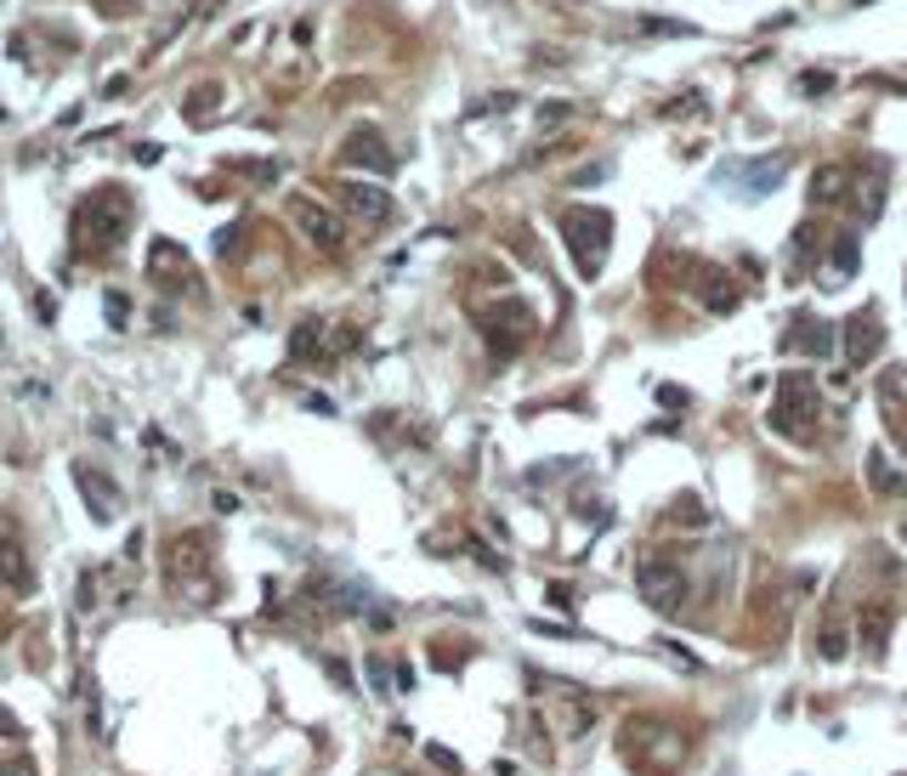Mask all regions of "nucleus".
Segmentation results:
<instances>
[{
	"label": "nucleus",
	"instance_id": "obj_1",
	"mask_svg": "<svg viewBox=\"0 0 907 776\" xmlns=\"http://www.w3.org/2000/svg\"><path fill=\"white\" fill-rule=\"evenodd\" d=\"M823 425V397L811 374H783L777 380V403H772V431L789 436V443H817Z\"/></svg>",
	"mask_w": 907,
	"mask_h": 776
},
{
	"label": "nucleus",
	"instance_id": "obj_2",
	"mask_svg": "<svg viewBox=\"0 0 907 776\" xmlns=\"http://www.w3.org/2000/svg\"><path fill=\"white\" fill-rule=\"evenodd\" d=\"M561 238H567V250H573L579 278H601L607 250H612V216L596 210V205H573V210H561Z\"/></svg>",
	"mask_w": 907,
	"mask_h": 776
},
{
	"label": "nucleus",
	"instance_id": "obj_3",
	"mask_svg": "<svg viewBox=\"0 0 907 776\" xmlns=\"http://www.w3.org/2000/svg\"><path fill=\"white\" fill-rule=\"evenodd\" d=\"M636 584H641V601H647L652 612H663V618H676V612L687 607V596H692L687 567H681L676 556H663V550H647V556H641Z\"/></svg>",
	"mask_w": 907,
	"mask_h": 776
},
{
	"label": "nucleus",
	"instance_id": "obj_4",
	"mask_svg": "<svg viewBox=\"0 0 907 776\" xmlns=\"http://www.w3.org/2000/svg\"><path fill=\"white\" fill-rule=\"evenodd\" d=\"M165 584L176 596H210V550L199 532H182L165 550Z\"/></svg>",
	"mask_w": 907,
	"mask_h": 776
},
{
	"label": "nucleus",
	"instance_id": "obj_5",
	"mask_svg": "<svg viewBox=\"0 0 907 776\" xmlns=\"http://www.w3.org/2000/svg\"><path fill=\"white\" fill-rule=\"evenodd\" d=\"M284 216L296 221V232L307 238L312 250H329V256H336V250L347 245V227H341V216L329 210V205H318V199H307V193H290V199H284Z\"/></svg>",
	"mask_w": 907,
	"mask_h": 776
},
{
	"label": "nucleus",
	"instance_id": "obj_6",
	"mask_svg": "<svg viewBox=\"0 0 907 776\" xmlns=\"http://www.w3.org/2000/svg\"><path fill=\"white\" fill-rule=\"evenodd\" d=\"M80 232H91V245H103V250H120V238L131 232V199L120 187H103L97 199L80 210Z\"/></svg>",
	"mask_w": 907,
	"mask_h": 776
},
{
	"label": "nucleus",
	"instance_id": "obj_7",
	"mask_svg": "<svg viewBox=\"0 0 907 776\" xmlns=\"http://www.w3.org/2000/svg\"><path fill=\"white\" fill-rule=\"evenodd\" d=\"M687 754L681 737H670V725H652V720H636L630 732H625V759L636 770H663V765H676Z\"/></svg>",
	"mask_w": 907,
	"mask_h": 776
},
{
	"label": "nucleus",
	"instance_id": "obj_8",
	"mask_svg": "<svg viewBox=\"0 0 907 776\" xmlns=\"http://www.w3.org/2000/svg\"><path fill=\"white\" fill-rule=\"evenodd\" d=\"M879 352H885V323H879L874 312H856V318L839 329V358H845V374H851V369H868Z\"/></svg>",
	"mask_w": 907,
	"mask_h": 776
},
{
	"label": "nucleus",
	"instance_id": "obj_9",
	"mask_svg": "<svg viewBox=\"0 0 907 776\" xmlns=\"http://www.w3.org/2000/svg\"><path fill=\"white\" fill-rule=\"evenodd\" d=\"M483 334H488V346H494L499 358H511V352L534 334V312L522 307V301H505V307L483 312Z\"/></svg>",
	"mask_w": 907,
	"mask_h": 776
},
{
	"label": "nucleus",
	"instance_id": "obj_10",
	"mask_svg": "<svg viewBox=\"0 0 907 776\" xmlns=\"http://www.w3.org/2000/svg\"><path fill=\"white\" fill-rule=\"evenodd\" d=\"M341 205H347V216H358V221H369V227H380V221L398 216L392 193L374 187V182H341Z\"/></svg>",
	"mask_w": 907,
	"mask_h": 776
},
{
	"label": "nucleus",
	"instance_id": "obj_11",
	"mask_svg": "<svg viewBox=\"0 0 907 776\" xmlns=\"http://www.w3.org/2000/svg\"><path fill=\"white\" fill-rule=\"evenodd\" d=\"M341 165H363V170H380V176H386L398 159H392L386 142H380V131H352L347 148H341Z\"/></svg>",
	"mask_w": 907,
	"mask_h": 776
},
{
	"label": "nucleus",
	"instance_id": "obj_12",
	"mask_svg": "<svg viewBox=\"0 0 907 776\" xmlns=\"http://www.w3.org/2000/svg\"><path fill=\"white\" fill-rule=\"evenodd\" d=\"M148 278L159 289H182V278H194V272H187V256L171 245V238H154L148 245Z\"/></svg>",
	"mask_w": 907,
	"mask_h": 776
},
{
	"label": "nucleus",
	"instance_id": "obj_13",
	"mask_svg": "<svg viewBox=\"0 0 907 776\" xmlns=\"http://www.w3.org/2000/svg\"><path fill=\"white\" fill-rule=\"evenodd\" d=\"M783 170H789V159H783V154L760 159V165H726V176H732V182H743V187H738L743 199H749V193H754V199H760V193H772V187L783 182Z\"/></svg>",
	"mask_w": 907,
	"mask_h": 776
},
{
	"label": "nucleus",
	"instance_id": "obj_14",
	"mask_svg": "<svg viewBox=\"0 0 907 776\" xmlns=\"http://www.w3.org/2000/svg\"><path fill=\"white\" fill-rule=\"evenodd\" d=\"M856 635H863V652H868V658H885L890 607H885V601H863V607H856Z\"/></svg>",
	"mask_w": 907,
	"mask_h": 776
},
{
	"label": "nucleus",
	"instance_id": "obj_15",
	"mask_svg": "<svg viewBox=\"0 0 907 776\" xmlns=\"http://www.w3.org/2000/svg\"><path fill=\"white\" fill-rule=\"evenodd\" d=\"M74 482L85 488V499H91V516H97V521H114V516H120V488H114L109 476H97L91 465H74Z\"/></svg>",
	"mask_w": 907,
	"mask_h": 776
},
{
	"label": "nucleus",
	"instance_id": "obj_16",
	"mask_svg": "<svg viewBox=\"0 0 907 776\" xmlns=\"http://www.w3.org/2000/svg\"><path fill=\"white\" fill-rule=\"evenodd\" d=\"M794 323H800V329L783 334L789 352H805V358H828V352H834V329H828V323H817V318H794Z\"/></svg>",
	"mask_w": 907,
	"mask_h": 776
},
{
	"label": "nucleus",
	"instance_id": "obj_17",
	"mask_svg": "<svg viewBox=\"0 0 907 776\" xmlns=\"http://www.w3.org/2000/svg\"><path fill=\"white\" fill-rule=\"evenodd\" d=\"M868 488H874V494H890V499H907V470H901V465H890V454H885V448H874V454H868Z\"/></svg>",
	"mask_w": 907,
	"mask_h": 776
},
{
	"label": "nucleus",
	"instance_id": "obj_18",
	"mask_svg": "<svg viewBox=\"0 0 907 776\" xmlns=\"http://www.w3.org/2000/svg\"><path fill=\"white\" fill-rule=\"evenodd\" d=\"M698 296H703V307H709V312H732V307H738V283H732L721 267H709V272H703V283H698Z\"/></svg>",
	"mask_w": 907,
	"mask_h": 776
},
{
	"label": "nucleus",
	"instance_id": "obj_19",
	"mask_svg": "<svg viewBox=\"0 0 907 776\" xmlns=\"http://www.w3.org/2000/svg\"><path fill=\"white\" fill-rule=\"evenodd\" d=\"M856 261H863V250H856V238H834V261L823 267V289L845 283V278L856 272Z\"/></svg>",
	"mask_w": 907,
	"mask_h": 776
},
{
	"label": "nucleus",
	"instance_id": "obj_20",
	"mask_svg": "<svg viewBox=\"0 0 907 776\" xmlns=\"http://www.w3.org/2000/svg\"><path fill=\"white\" fill-rule=\"evenodd\" d=\"M839 182H845V170H839V165H823L817 176H811V205H834L839 193H845Z\"/></svg>",
	"mask_w": 907,
	"mask_h": 776
},
{
	"label": "nucleus",
	"instance_id": "obj_21",
	"mask_svg": "<svg viewBox=\"0 0 907 776\" xmlns=\"http://www.w3.org/2000/svg\"><path fill=\"white\" fill-rule=\"evenodd\" d=\"M817 652L828 658V663H839L845 658V623H839V612L828 607V618H823V635H817Z\"/></svg>",
	"mask_w": 907,
	"mask_h": 776
},
{
	"label": "nucleus",
	"instance_id": "obj_22",
	"mask_svg": "<svg viewBox=\"0 0 907 776\" xmlns=\"http://www.w3.org/2000/svg\"><path fill=\"white\" fill-rule=\"evenodd\" d=\"M318 334H323V323H318V318H307V323L290 334V358H318V352H323Z\"/></svg>",
	"mask_w": 907,
	"mask_h": 776
},
{
	"label": "nucleus",
	"instance_id": "obj_23",
	"mask_svg": "<svg viewBox=\"0 0 907 776\" xmlns=\"http://www.w3.org/2000/svg\"><path fill=\"white\" fill-rule=\"evenodd\" d=\"M596 725V708L590 703H567V737H585Z\"/></svg>",
	"mask_w": 907,
	"mask_h": 776
},
{
	"label": "nucleus",
	"instance_id": "obj_24",
	"mask_svg": "<svg viewBox=\"0 0 907 776\" xmlns=\"http://www.w3.org/2000/svg\"><path fill=\"white\" fill-rule=\"evenodd\" d=\"M670 521H676V527H703V521H709V510H703L698 499H681V510H676Z\"/></svg>",
	"mask_w": 907,
	"mask_h": 776
},
{
	"label": "nucleus",
	"instance_id": "obj_25",
	"mask_svg": "<svg viewBox=\"0 0 907 776\" xmlns=\"http://www.w3.org/2000/svg\"><path fill=\"white\" fill-rule=\"evenodd\" d=\"M103 307H109V318H114V329H125V318H131V301L120 296V289H109V296H103Z\"/></svg>",
	"mask_w": 907,
	"mask_h": 776
},
{
	"label": "nucleus",
	"instance_id": "obj_26",
	"mask_svg": "<svg viewBox=\"0 0 907 776\" xmlns=\"http://www.w3.org/2000/svg\"><path fill=\"white\" fill-rule=\"evenodd\" d=\"M811 250H817V227H800V238H794V261H811Z\"/></svg>",
	"mask_w": 907,
	"mask_h": 776
},
{
	"label": "nucleus",
	"instance_id": "obj_27",
	"mask_svg": "<svg viewBox=\"0 0 907 776\" xmlns=\"http://www.w3.org/2000/svg\"><path fill=\"white\" fill-rule=\"evenodd\" d=\"M567 114H573V103H545V108H539V125H561Z\"/></svg>",
	"mask_w": 907,
	"mask_h": 776
},
{
	"label": "nucleus",
	"instance_id": "obj_28",
	"mask_svg": "<svg viewBox=\"0 0 907 776\" xmlns=\"http://www.w3.org/2000/svg\"><path fill=\"white\" fill-rule=\"evenodd\" d=\"M0 776H34L29 759H0Z\"/></svg>",
	"mask_w": 907,
	"mask_h": 776
},
{
	"label": "nucleus",
	"instance_id": "obj_29",
	"mask_svg": "<svg viewBox=\"0 0 907 776\" xmlns=\"http://www.w3.org/2000/svg\"><path fill=\"white\" fill-rule=\"evenodd\" d=\"M425 754H432V765H443V770H460V759H454L449 748H437V743H432V748H425Z\"/></svg>",
	"mask_w": 907,
	"mask_h": 776
},
{
	"label": "nucleus",
	"instance_id": "obj_30",
	"mask_svg": "<svg viewBox=\"0 0 907 776\" xmlns=\"http://www.w3.org/2000/svg\"><path fill=\"white\" fill-rule=\"evenodd\" d=\"M901 545H907V521H901Z\"/></svg>",
	"mask_w": 907,
	"mask_h": 776
},
{
	"label": "nucleus",
	"instance_id": "obj_31",
	"mask_svg": "<svg viewBox=\"0 0 907 776\" xmlns=\"http://www.w3.org/2000/svg\"><path fill=\"white\" fill-rule=\"evenodd\" d=\"M863 7H868V0H863Z\"/></svg>",
	"mask_w": 907,
	"mask_h": 776
}]
</instances>
